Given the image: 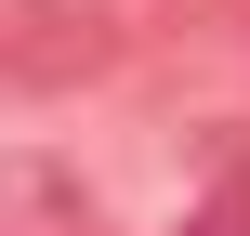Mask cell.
Instances as JSON below:
<instances>
[{"mask_svg":"<svg viewBox=\"0 0 250 236\" xmlns=\"http://www.w3.org/2000/svg\"><path fill=\"white\" fill-rule=\"evenodd\" d=\"M0 236H92V184L66 158H0Z\"/></svg>","mask_w":250,"mask_h":236,"instance_id":"obj_1","label":"cell"},{"mask_svg":"<svg viewBox=\"0 0 250 236\" xmlns=\"http://www.w3.org/2000/svg\"><path fill=\"white\" fill-rule=\"evenodd\" d=\"M171 236H250V171H224V184H211V197H198Z\"/></svg>","mask_w":250,"mask_h":236,"instance_id":"obj_2","label":"cell"}]
</instances>
